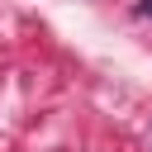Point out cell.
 I'll return each mask as SVG.
<instances>
[{"mask_svg":"<svg viewBox=\"0 0 152 152\" xmlns=\"http://www.w3.org/2000/svg\"><path fill=\"white\" fill-rule=\"evenodd\" d=\"M138 14H142V19H152V0H138Z\"/></svg>","mask_w":152,"mask_h":152,"instance_id":"cell-1","label":"cell"}]
</instances>
